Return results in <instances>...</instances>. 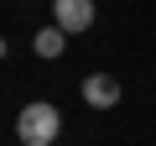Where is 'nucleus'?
I'll use <instances>...</instances> for the list:
<instances>
[{
	"instance_id": "nucleus-1",
	"label": "nucleus",
	"mask_w": 156,
	"mask_h": 146,
	"mask_svg": "<svg viewBox=\"0 0 156 146\" xmlns=\"http://www.w3.org/2000/svg\"><path fill=\"white\" fill-rule=\"evenodd\" d=\"M57 130H62V115H57V104H47V99L26 104V110L16 115V136H21V146H52Z\"/></svg>"
},
{
	"instance_id": "nucleus-2",
	"label": "nucleus",
	"mask_w": 156,
	"mask_h": 146,
	"mask_svg": "<svg viewBox=\"0 0 156 146\" xmlns=\"http://www.w3.org/2000/svg\"><path fill=\"white\" fill-rule=\"evenodd\" d=\"M52 21L73 37V31H89L94 26V0H52Z\"/></svg>"
},
{
	"instance_id": "nucleus-3",
	"label": "nucleus",
	"mask_w": 156,
	"mask_h": 146,
	"mask_svg": "<svg viewBox=\"0 0 156 146\" xmlns=\"http://www.w3.org/2000/svg\"><path fill=\"white\" fill-rule=\"evenodd\" d=\"M83 104L115 110L120 104V78H115V73H89V78H83Z\"/></svg>"
},
{
	"instance_id": "nucleus-4",
	"label": "nucleus",
	"mask_w": 156,
	"mask_h": 146,
	"mask_svg": "<svg viewBox=\"0 0 156 146\" xmlns=\"http://www.w3.org/2000/svg\"><path fill=\"white\" fill-rule=\"evenodd\" d=\"M31 47H37V57H57V52L68 47V31H62V26L52 21V26H42V31L31 37Z\"/></svg>"
},
{
	"instance_id": "nucleus-5",
	"label": "nucleus",
	"mask_w": 156,
	"mask_h": 146,
	"mask_svg": "<svg viewBox=\"0 0 156 146\" xmlns=\"http://www.w3.org/2000/svg\"><path fill=\"white\" fill-rule=\"evenodd\" d=\"M0 63H5V37H0Z\"/></svg>"
}]
</instances>
